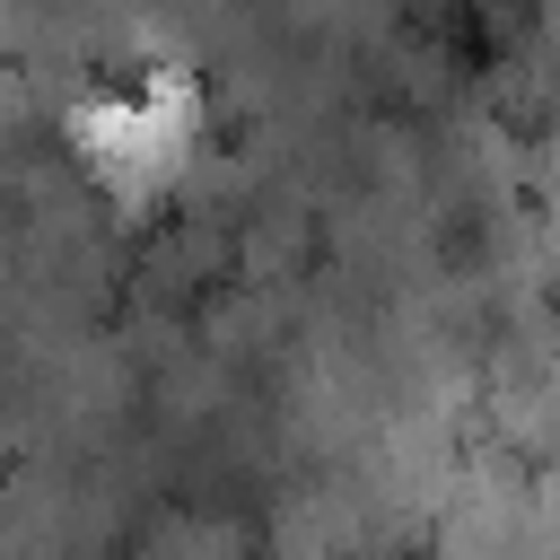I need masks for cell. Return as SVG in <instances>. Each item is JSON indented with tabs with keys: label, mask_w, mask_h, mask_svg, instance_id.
<instances>
[{
	"label": "cell",
	"mask_w": 560,
	"mask_h": 560,
	"mask_svg": "<svg viewBox=\"0 0 560 560\" xmlns=\"http://www.w3.org/2000/svg\"><path fill=\"white\" fill-rule=\"evenodd\" d=\"M79 149H88L105 175H122V184H131V175H149V166L175 149V122H166L140 88H131V96H96V105L79 114Z\"/></svg>",
	"instance_id": "6da1fadb"
}]
</instances>
